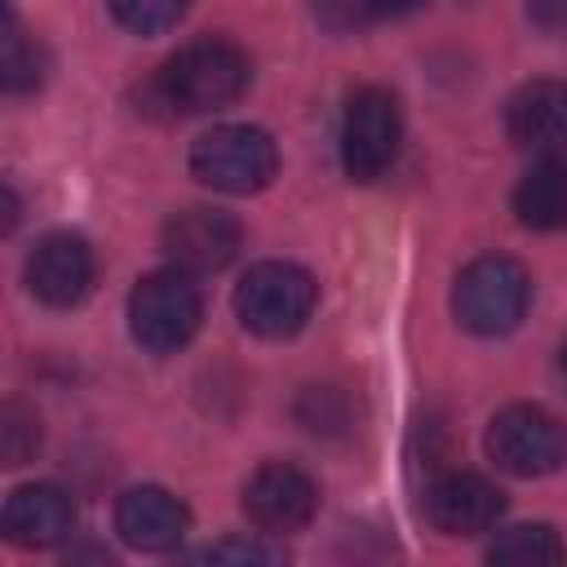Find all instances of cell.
Here are the masks:
<instances>
[{"mask_svg": "<svg viewBox=\"0 0 567 567\" xmlns=\"http://www.w3.org/2000/svg\"><path fill=\"white\" fill-rule=\"evenodd\" d=\"M252 80V62L235 40L221 35H204L182 44L155 75V97L173 111L186 115H204V111H221L230 102L244 97Z\"/></svg>", "mask_w": 567, "mask_h": 567, "instance_id": "6da1fadb", "label": "cell"}, {"mask_svg": "<svg viewBox=\"0 0 567 567\" xmlns=\"http://www.w3.org/2000/svg\"><path fill=\"white\" fill-rule=\"evenodd\" d=\"M315 301H319V284L310 279V270L292 261H257L235 288L239 323L266 341H284L301 332L315 315Z\"/></svg>", "mask_w": 567, "mask_h": 567, "instance_id": "7a4b0ae2", "label": "cell"}, {"mask_svg": "<svg viewBox=\"0 0 567 567\" xmlns=\"http://www.w3.org/2000/svg\"><path fill=\"white\" fill-rule=\"evenodd\" d=\"M204 319V301L195 288V275L164 266L137 279V288L128 292V328L133 341L151 354H177Z\"/></svg>", "mask_w": 567, "mask_h": 567, "instance_id": "3957f363", "label": "cell"}, {"mask_svg": "<svg viewBox=\"0 0 567 567\" xmlns=\"http://www.w3.org/2000/svg\"><path fill=\"white\" fill-rule=\"evenodd\" d=\"M190 173L221 195H252L275 182L279 146L257 124H217L190 146Z\"/></svg>", "mask_w": 567, "mask_h": 567, "instance_id": "277c9868", "label": "cell"}, {"mask_svg": "<svg viewBox=\"0 0 567 567\" xmlns=\"http://www.w3.org/2000/svg\"><path fill=\"white\" fill-rule=\"evenodd\" d=\"M527 301H532L527 270L501 252L474 257L456 275V288H452V310L461 328H470L474 337H505L527 315Z\"/></svg>", "mask_w": 567, "mask_h": 567, "instance_id": "5b68a950", "label": "cell"}, {"mask_svg": "<svg viewBox=\"0 0 567 567\" xmlns=\"http://www.w3.org/2000/svg\"><path fill=\"white\" fill-rule=\"evenodd\" d=\"M487 456L514 478L554 474L567 461V425L536 403H509L487 425Z\"/></svg>", "mask_w": 567, "mask_h": 567, "instance_id": "8992f818", "label": "cell"}, {"mask_svg": "<svg viewBox=\"0 0 567 567\" xmlns=\"http://www.w3.org/2000/svg\"><path fill=\"white\" fill-rule=\"evenodd\" d=\"M403 142V115L399 97L381 84H363L350 93L341 115V164L354 182H377Z\"/></svg>", "mask_w": 567, "mask_h": 567, "instance_id": "52a82bcc", "label": "cell"}, {"mask_svg": "<svg viewBox=\"0 0 567 567\" xmlns=\"http://www.w3.org/2000/svg\"><path fill=\"white\" fill-rule=\"evenodd\" d=\"M159 244H164L168 266H177L186 275H217L235 261V252L244 244V230L230 213L208 208V204H190V208H182L164 221Z\"/></svg>", "mask_w": 567, "mask_h": 567, "instance_id": "ba28073f", "label": "cell"}, {"mask_svg": "<svg viewBox=\"0 0 567 567\" xmlns=\"http://www.w3.org/2000/svg\"><path fill=\"white\" fill-rule=\"evenodd\" d=\"M315 509H319V487L301 465L270 461L244 483V514L270 536L301 532L315 518Z\"/></svg>", "mask_w": 567, "mask_h": 567, "instance_id": "9c48e42d", "label": "cell"}, {"mask_svg": "<svg viewBox=\"0 0 567 567\" xmlns=\"http://www.w3.org/2000/svg\"><path fill=\"white\" fill-rule=\"evenodd\" d=\"M93 275H97L93 248H89V239H80L71 230L44 235L31 248V257H27V288H31V297H40L53 310L80 306L89 297V288H93Z\"/></svg>", "mask_w": 567, "mask_h": 567, "instance_id": "30bf717a", "label": "cell"}, {"mask_svg": "<svg viewBox=\"0 0 567 567\" xmlns=\"http://www.w3.org/2000/svg\"><path fill=\"white\" fill-rule=\"evenodd\" d=\"M505 514V492L470 470H447L425 487V518L443 536H478L492 532Z\"/></svg>", "mask_w": 567, "mask_h": 567, "instance_id": "8fae6325", "label": "cell"}, {"mask_svg": "<svg viewBox=\"0 0 567 567\" xmlns=\"http://www.w3.org/2000/svg\"><path fill=\"white\" fill-rule=\"evenodd\" d=\"M115 532L124 545L142 554H164L177 549L190 532V509L168 492V487H128L115 501Z\"/></svg>", "mask_w": 567, "mask_h": 567, "instance_id": "7c38bea8", "label": "cell"}, {"mask_svg": "<svg viewBox=\"0 0 567 567\" xmlns=\"http://www.w3.org/2000/svg\"><path fill=\"white\" fill-rule=\"evenodd\" d=\"M505 133L523 151H567V80H527L505 102Z\"/></svg>", "mask_w": 567, "mask_h": 567, "instance_id": "4fadbf2b", "label": "cell"}, {"mask_svg": "<svg viewBox=\"0 0 567 567\" xmlns=\"http://www.w3.org/2000/svg\"><path fill=\"white\" fill-rule=\"evenodd\" d=\"M75 532V505L58 483H27L4 501V536L18 549H53Z\"/></svg>", "mask_w": 567, "mask_h": 567, "instance_id": "5bb4252c", "label": "cell"}, {"mask_svg": "<svg viewBox=\"0 0 567 567\" xmlns=\"http://www.w3.org/2000/svg\"><path fill=\"white\" fill-rule=\"evenodd\" d=\"M514 217L527 230H567V159H536L514 186Z\"/></svg>", "mask_w": 567, "mask_h": 567, "instance_id": "9a60e30c", "label": "cell"}, {"mask_svg": "<svg viewBox=\"0 0 567 567\" xmlns=\"http://www.w3.org/2000/svg\"><path fill=\"white\" fill-rule=\"evenodd\" d=\"M487 558L509 563V567H554L567 558V545L549 523H518L492 540Z\"/></svg>", "mask_w": 567, "mask_h": 567, "instance_id": "2e32d148", "label": "cell"}, {"mask_svg": "<svg viewBox=\"0 0 567 567\" xmlns=\"http://www.w3.org/2000/svg\"><path fill=\"white\" fill-rule=\"evenodd\" d=\"M115 22L133 35H159L168 27H177V18L186 13L190 0H106Z\"/></svg>", "mask_w": 567, "mask_h": 567, "instance_id": "e0dca14e", "label": "cell"}, {"mask_svg": "<svg viewBox=\"0 0 567 567\" xmlns=\"http://www.w3.org/2000/svg\"><path fill=\"white\" fill-rule=\"evenodd\" d=\"M35 84H40V53L22 35V27L9 18V35H4V89L9 93H27Z\"/></svg>", "mask_w": 567, "mask_h": 567, "instance_id": "ac0fdd59", "label": "cell"}, {"mask_svg": "<svg viewBox=\"0 0 567 567\" xmlns=\"http://www.w3.org/2000/svg\"><path fill=\"white\" fill-rule=\"evenodd\" d=\"M35 447H40V425H35V416H31L22 403H9L4 416H0V452H4V465L31 461Z\"/></svg>", "mask_w": 567, "mask_h": 567, "instance_id": "d6986e66", "label": "cell"}, {"mask_svg": "<svg viewBox=\"0 0 567 567\" xmlns=\"http://www.w3.org/2000/svg\"><path fill=\"white\" fill-rule=\"evenodd\" d=\"M315 18L328 31L346 35V31H359V27L377 22V4L372 0H315Z\"/></svg>", "mask_w": 567, "mask_h": 567, "instance_id": "ffe728a7", "label": "cell"}, {"mask_svg": "<svg viewBox=\"0 0 567 567\" xmlns=\"http://www.w3.org/2000/svg\"><path fill=\"white\" fill-rule=\"evenodd\" d=\"M195 558L199 563H279L284 554L257 540H217V545H204Z\"/></svg>", "mask_w": 567, "mask_h": 567, "instance_id": "44dd1931", "label": "cell"}, {"mask_svg": "<svg viewBox=\"0 0 567 567\" xmlns=\"http://www.w3.org/2000/svg\"><path fill=\"white\" fill-rule=\"evenodd\" d=\"M527 18L540 31H567V0H527Z\"/></svg>", "mask_w": 567, "mask_h": 567, "instance_id": "7402d4cb", "label": "cell"}, {"mask_svg": "<svg viewBox=\"0 0 567 567\" xmlns=\"http://www.w3.org/2000/svg\"><path fill=\"white\" fill-rule=\"evenodd\" d=\"M372 4H377V18H390V13H408V9H416L425 0H372Z\"/></svg>", "mask_w": 567, "mask_h": 567, "instance_id": "603a6c76", "label": "cell"}, {"mask_svg": "<svg viewBox=\"0 0 567 567\" xmlns=\"http://www.w3.org/2000/svg\"><path fill=\"white\" fill-rule=\"evenodd\" d=\"M558 368H563V377H567V341H563V359H558Z\"/></svg>", "mask_w": 567, "mask_h": 567, "instance_id": "cb8c5ba5", "label": "cell"}]
</instances>
